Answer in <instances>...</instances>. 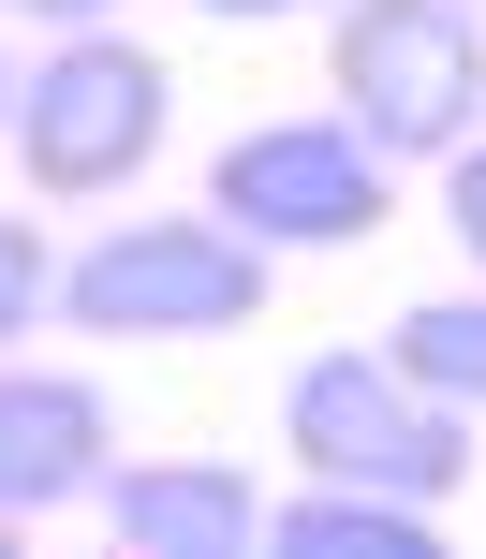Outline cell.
Wrapping results in <instances>:
<instances>
[{"label": "cell", "instance_id": "obj_1", "mask_svg": "<svg viewBox=\"0 0 486 559\" xmlns=\"http://www.w3.org/2000/svg\"><path fill=\"white\" fill-rule=\"evenodd\" d=\"M324 88L383 163H458L486 133V15L472 0H340Z\"/></svg>", "mask_w": 486, "mask_h": 559}, {"label": "cell", "instance_id": "obj_2", "mask_svg": "<svg viewBox=\"0 0 486 559\" xmlns=\"http://www.w3.org/2000/svg\"><path fill=\"white\" fill-rule=\"evenodd\" d=\"M59 324H88V338H236V324H265V236H236L222 206L118 222L88 251H59Z\"/></svg>", "mask_w": 486, "mask_h": 559}, {"label": "cell", "instance_id": "obj_3", "mask_svg": "<svg viewBox=\"0 0 486 559\" xmlns=\"http://www.w3.org/2000/svg\"><path fill=\"white\" fill-rule=\"evenodd\" d=\"M177 118V74L147 45H118V29H59L45 59L15 74V177L45 206H104L147 177V147H163Z\"/></svg>", "mask_w": 486, "mask_h": 559}, {"label": "cell", "instance_id": "obj_4", "mask_svg": "<svg viewBox=\"0 0 486 559\" xmlns=\"http://www.w3.org/2000/svg\"><path fill=\"white\" fill-rule=\"evenodd\" d=\"M281 442L324 486H383V501H458L472 486V413L428 397L399 354H310L281 383Z\"/></svg>", "mask_w": 486, "mask_h": 559}, {"label": "cell", "instance_id": "obj_5", "mask_svg": "<svg viewBox=\"0 0 486 559\" xmlns=\"http://www.w3.org/2000/svg\"><path fill=\"white\" fill-rule=\"evenodd\" d=\"M206 206L265 251H354V236L399 222V163H383L354 118H251V133L206 163Z\"/></svg>", "mask_w": 486, "mask_h": 559}, {"label": "cell", "instance_id": "obj_6", "mask_svg": "<svg viewBox=\"0 0 486 559\" xmlns=\"http://www.w3.org/2000/svg\"><path fill=\"white\" fill-rule=\"evenodd\" d=\"M118 472V413L88 368H29L0 354V531H29V515L88 501V486Z\"/></svg>", "mask_w": 486, "mask_h": 559}, {"label": "cell", "instance_id": "obj_7", "mask_svg": "<svg viewBox=\"0 0 486 559\" xmlns=\"http://www.w3.org/2000/svg\"><path fill=\"white\" fill-rule=\"evenodd\" d=\"M88 501H104V531L133 559H251L265 545V486L236 472V456H133V472H104Z\"/></svg>", "mask_w": 486, "mask_h": 559}, {"label": "cell", "instance_id": "obj_8", "mask_svg": "<svg viewBox=\"0 0 486 559\" xmlns=\"http://www.w3.org/2000/svg\"><path fill=\"white\" fill-rule=\"evenodd\" d=\"M442 501H383V486H295V501H265V545H295V559H442L428 531Z\"/></svg>", "mask_w": 486, "mask_h": 559}, {"label": "cell", "instance_id": "obj_9", "mask_svg": "<svg viewBox=\"0 0 486 559\" xmlns=\"http://www.w3.org/2000/svg\"><path fill=\"white\" fill-rule=\"evenodd\" d=\"M383 354H399V368H413L428 397H458V413H486V295H413Z\"/></svg>", "mask_w": 486, "mask_h": 559}, {"label": "cell", "instance_id": "obj_10", "mask_svg": "<svg viewBox=\"0 0 486 559\" xmlns=\"http://www.w3.org/2000/svg\"><path fill=\"white\" fill-rule=\"evenodd\" d=\"M29 324H59V251L29 236V206H0V354H15Z\"/></svg>", "mask_w": 486, "mask_h": 559}, {"label": "cell", "instance_id": "obj_11", "mask_svg": "<svg viewBox=\"0 0 486 559\" xmlns=\"http://www.w3.org/2000/svg\"><path fill=\"white\" fill-rule=\"evenodd\" d=\"M442 222H458V251L486 265V133L458 147V163H442Z\"/></svg>", "mask_w": 486, "mask_h": 559}, {"label": "cell", "instance_id": "obj_12", "mask_svg": "<svg viewBox=\"0 0 486 559\" xmlns=\"http://www.w3.org/2000/svg\"><path fill=\"white\" fill-rule=\"evenodd\" d=\"M15 15H45V29H118V0H15Z\"/></svg>", "mask_w": 486, "mask_h": 559}, {"label": "cell", "instance_id": "obj_13", "mask_svg": "<svg viewBox=\"0 0 486 559\" xmlns=\"http://www.w3.org/2000/svg\"><path fill=\"white\" fill-rule=\"evenodd\" d=\"M192 15H222V29H265V15H310V0H192Z\"/></svg>", "mask_w": 486, "mask_h": 559}, {"label": "cell", "instance_id": "obj_14", "mask_svg": "<svg viewBox=\"0 0 486 559\" xmlns=\"http://www.w3.org/2000/svg\"><path fill=\"white\" fill-rule=\"evenodd\" d=\"M0 133H15V59H0Z\"/></svg>", "mask_w": 486, "mask_h": 559}, {"label": "cell", "instance_id": "obj_15", "mask_svg": "<svg viewBox=\"0 0 486 559\" xmlns=\"http://www.w3.org/2000/svg\"><path fill=\"white\" fill-rule=\"evenodd\" d=\"M472 15H486V0H472Z\"/></svg>", "mask_w": 486, "mask_h": 559}]
</instances>
